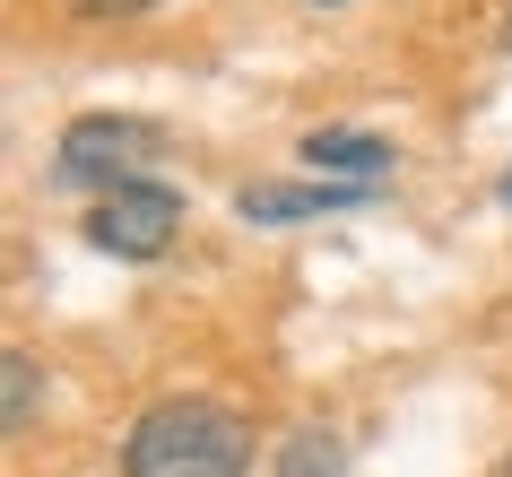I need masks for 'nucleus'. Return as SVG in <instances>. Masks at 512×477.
<instances>
[{
	"instance_id": "nucleus-1",
	"label": "nucleus",
	"mask_w": 512,
	"mask_h": 477,
	"mask_svg": "<svg viewBox=\"0 0 512 477\" xmlns=\"http://www.w3.org/2000/svg\"><path fill=\"white\" fill-rule=\"evenodd\" d=\"M252 425L217 399H157L122 443V477H243Z\"/></svg>"
},
{
	"instance_id": "nucleus-2",
	"label": "nucleus",
	"mask_w": 512,
	"mask_h": 477,
	"mask_svg": "<svg viewBox=\"0 0 512 477\" xmlns=\"http://www.w3.org/2000/svg\"><path fill=\"white\" fill-rule=\"evenodd\" d=\"M157 157V122H131V113H79L70 131H61V148H53V183L61 191H131V183H148L139 165Z\"/></svg>"
},
{
	"instance_id": "nucleus-3",
	"label": "nucleus",
	"mask_w": 512,
	"mask_h": 477,
	"mask_svg": "<svg viewBox=\"0 0 512 477\" xmlns=\"http://www.w3.org/2000/svg\"><path fill=\"white\" fill-rule=\"evenodd\" d=\"M174 235H183V200L165 183H131L113 200H96V217H87V243L113 252V261H157Z\"/></svg>"
},
{
	"instance_id": "nucleus-4",
	"label": "nucleus",
	"mask_w": 512,
	"mask_h": 477,
	"mask_svg": "<svg viewBox=\"0 0 512 477\" xmlns=\"http://www.w3.org/2000/svg\"><path fill=\"white\" fill-rule=\"evenodd\" d=\"M356 200H374L365 183H252L235 191V217L243 226H287V217H339Z\"/></svg>"
},
{
	"instance_id": "nucleus-5",
	"label": "nucleus",
	"mask_w": 512,
	"mask_h": 477,
	"mask_svg": "<svg viewBox=\"0 0 512 477\" xmlns=\"http://www.w3.org/2000/svg\"><path fill=\"white\" fill-rule=\"evenodd\" d=\"M304 165H313L322 183H365L374 191L382 174H391V148H382L374 131H313L304 139Z\"/></svg>"
},
{
	"instance_id": "nucleus-6",
	"label": "nucleus",
	"mask_w": 512,
	"mask_h": 477,
	"mask_svg": "<svg viewBox=\"0 0 512 477\" xmlns=\"http://www.w3.org/2000/svg\"><path fill=\"white\" fill-rule=\"evenodd\" d=\"M270 477H348V443L322 434V425H304V434L278 443V469H270Z\"/></svg>"
},
{
	"instance_id": "nucleus-7",
	"label": "nucleus",
	"mask_w": 512,
	"mask_h": 477,
	"mask_svg": "<svg viewBox=\"0 0 512 477\" xmlns=\"http://www.w3.org/2000/svg\"><path fill=\"white\" fill-rule=\"evenodd\" d=\"M0 373H9V434H18V425L35 417V356H27V347H9V365H0Z\"/></svg>"
},
{
	"instance_id": "nucleus-8",
	"label": "nucleus",
	"mask_w": 512,
	"mask_h": 477,
	"mask_svg": "<svg viewBox=\"0 0 512 477\" xmlns=\"http://www.w3.org/2000/svg\"><path fill=\"white\" fill-rule=\"evenodd\" d=\"M70 9H87V18H131V9H148V0H70Z\"/></svg>"
},
{
	"instance_id": "nucleus-9",
	"label": "nucleus",
	"mask_w": 512,
	"mask_h": 477,
	"mask_svg": "<svg viewBox=\"0 0 512 477\" xmlns=\"http://www.w3.org/2000/svg\"><path fill=\"white\" fill-rule=\"evenodd\" d=\"M504 209H512V174H504Z\"/></svg>"
},
{
	"instance_id": "nucleus-10",
	"label": "nucleus",
	"mask_w": 512,
	"mask_h": 477,
	"mask_svg": "<svg viewBox=\"0 0 512 477\" xmlns=\"http://www.w3.org/2000/svg\"><path fill=\"white\" fill-rule=\"evenodd\" d=\"M313 9H339V0H313Z\"/></svg>"
}]
</instances>
